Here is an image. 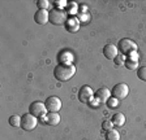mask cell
<instances>
[{
  "label": "cell",
  "instance_id": "7c38bea8",
  "mask_svg": "<svg viewBox=\"0 0 146 140\" xmlns=\"http://www.w3.org/2000/svg\"><path fill=\"white\" fill-rule=\"evenodd\" d=\"M95 97L99 100V103H107V100L111 97V91L108 88H106V87L99 88L95 92Z\"/></svg>",
  "mask_w": 146,
  "mask_h": 140
},
{
  "label": "cell",
  "instance_id": "83f0119b",
  "mask_svg": "<svg viewBox=\"0 0 146 140\" xmlns=\"http://www.w3.org/2000/svg\"><path fill=\"white\" fill-rule=\"evenodd\" d=\"M86 10H88V8H86V5H81L80 7V12H81V14H85Z\"/></svg>",
  "mask_w": 146,
  "mask_h": 140
},
{
  "label": "cell",
  "instance_id": "52a82bcc",
  "mask_svg": "<svg viewBox=\"0 0 146 140\" xmlns=\"http://www.w3.org/2000/svg\"><path fill=\"white\" fill-rule=\"evenodd\" d=\"M44 104L48 113H58L61 109V101L58 96H50Z\"/></svg>",
  "mask_w": 146,
  "mask_h": 140
},
{
  "label": "cell",
  "instance_id": "3957f363",
  "mask_svg": "<svg viewBox=\"0 0 146 140\" xmlns=\"http://www.w3.org/2000/svg\"><path fill=\"white\" fill-rule=\"evenodd\" d=\"M48 112L47 108H46V104L40 103V101H34V103L30 104V107H29V113L33 114L34 117L36 118H43L46 117V113Z\"/></svg>",
  "mask_w": 146,
  "mask_h": 140
},
{
  "label": "cell",
  "instance_id": "cb8c5ba5",
  "mask_svg": "<svg viewBox=\"0 0 146 140\" xmlns=\"http://www.w3.org/2000/svg\"><path fill=\"white\" fill-rule=\"evenodd\" d=\"M138 57H140V56H138V53H137V51H136V52L129 53L127 58H128V60H131V61H137V62H138Z\"/></svg>",
  "mask_w": 146,
  "mask_h": 140
},
{
  "label": "cell",
  "instance_id": "4316f807",
  "mask_svg": "<svg viewBox=\"0 0 146 140\" xmlns=\"http://www.w3.org/2000/svg\"><path fill=\"white\" fill-rule=\"evenodd\" d=\"M77 18H78V21H88V20H89V14H86V13H85V14H81V13H80Z\"/></svg>",
  "mask_w": 146,
  "mask_h": 140
},
{
  "label": "cell",
  "instance_id": "9a60e30c",
  "mask_svg": "<svg viewBox=\"0 0 146 140\" xmlns=\"http://www.w3.org/2000/svg\"><path fill=\"white\" fill-rule=\"evenodd\" d=\"M106 140H120V134H119L117 130H108L106 131V135H104Z\"/></svg>",
  "mask_w": 146,
  "mask_h": 140
},
{
  "label": "cell",
  "instance_id": "5bb4252c",
  "mask_svg": "<svg viewBox=\"0 0 146 140\" xmlns=\"http://www.w3.org/2000/svg\"><path fill=\"white\" fill-rule=\"evenodd\" d=\"M112 123L116 127H121L125 123V116L123 113H115L112 116Z\"/></svg>",
  "mask_w": 146,
  "mask_h": 140
},
{
  "label": "cell",
  "instance_id": "484cf974",
  "mask_svg": "<svg viewBox=\"0 0 146 140\" xmlns=\"http://www.w3.org/2000/svg\"><path fill=\"white\" fill-rule=\"evenodd\" d=\"M99 100H98V99H95V100H94V99H91V100L90 101H89V105H90V107H93V108H94V107H98V105H99Z\"/></svg>",
  "mask_w": 146,
  "mask_h": 140
},
{
  "label": "cell",
  "instance_id": "d4e9b609",
  "mask_svg": "<svg viewBox=\"0 0 146 140\" xmlns=\"http://www.w3.org/2000/svg\"><path fill=\"white\" fill-rule=\"evenodd\" d=\"M124 58H125L124 56H119V55H117V57L115 58V64H116V65H121L123 62H125Z\"/></svg>",
  "mask_w": 146,
  "mask_h": 140
},
{
  "label": "cell",
  "instance_id": "ac0fdd59",
  "mask_svg": "<svg viewBox=\"0 0 146 140\" xmlns=\"http://www.w3.org/2000/svg\"><path fill=\"white\" fill-rule=\"evenodd\" d=\"M124 64L129 70H136L137 67H138V62H137V61H131V60H128V58L125 60Z\"/></svg>",
  "mask_w": 146,
  "mask_h": 140
},
{
  "label": "cell",
  "instance_id": "2e32d148",
  "mask_svg": "<svg viewBox=\"0 0 146 140\" xmlns=\"http://www.w3.org/2000/svg\"><path fill=\"white\" fill-rule=\"evenodd\" d=\"M9 125L13 126V127H21V117L20 116L9 117Z\"/></svg>",
  "mask_w": 146,
  "mask_h": 140
},
{
  "label": "cell",
  "instance_id": "8992f818",
  "mask_svg": "<svg viewBox=\"0 0 146 140\" xmlns=\"http://www.w3.org/2000/svg\"><path fill=\"white\" fill-rule=\"evenodd\" d=\"M128 94H129V87H128L125 83H119V84H116L112 88V91H111L112 97H116L117 100L125 99L128 96Z\"/></svg>",
  "mask_w": 146,
  "mask_h": 140
},
{
  "label": "cell",
  "instance_id": "9c48e42d",
  "mask_svg": "<svg viewBox=\"0 0 146 140\" xmlns=\"http://www.w3.org/2000/svg\"><path fill=\"white\" fill-rule=\"evenodd\" d=\"M34 21L38 25H46L50 21V12H47L46 9H38L34 14Z\"/></svg>",
  "mask_w": 146,
  "mask_h": 140
},
{
  "label": "cell",
  "instance_id": "8fae6325",
  "mask_svg": "<svg viewBox=\"0 0 146 140\" xmlns=\"http://www.w3.org/2000/svg\"><path fill=\"white\" fill-rule=\"evenodd\" d=\"M65 29H67L69 33H76L80 30V21L77 17H70L68 18V21L65 22Z\"/></svg>",
  "mask_w": 146,
  "mask_h": 140
},
{
  "label": "cell",
  "instance_id": "30bf717a",
  "mask_svg": "<svg viewBox=\"0 0 146 140\" xmlns=\"http://www.w3.org/2000/svg\"><path fill=\"white\" fill-rule=\"evenodd\" d=\"M117 52H119V49L115 44H107L103 48V55L106 56V58H108V60H115V58L117 57Z\"/></svg>",
  "mask_w": 146,
  "mask_h": 140
},
{
  "label": "cell",
  "instance_id": "7a4b0ae2",
  "mask_svg": "<svg viewBox=\"0 0 146 140\" xmlns=\"http://www.w3.org/2000/svg\"><path fill=\"white\" fill-rule=\"evenodd\" d=\"M67 21H68L67 12L64 9H56V8H54V9L50 12V22H51L52 25L59 26V25H64Z\"/></svg>",
  "mask_w": 146,
  "mask_h": 140
},
{
  "label": "cell",
  "instance_id": "7402d4cb",
  "mask_svg": "<svg viewBox=\"0 0 146 140\" xmlns=\"http://www.w3.org/2000/svg\"><path fill=\"white\" fill-rule=\"evenodd\" d=\"M67 5H68V3L64 1V0L55 1V8H56V9H64V8H67Z\"/></svg>",
  "mask_w": 146,
  "mask_h": 140
},
{
  "label": "cell",
  "instance_id": "277c9868",
  "mask_svg": "<svg viewBox=\"0 0 146 140\" xmlns=\"http://www.w3.org/2000/svg\"><path fill=\"white\" fill-rule=\"evenodd\" d=\"M117 49L121 52V53H124V55L125 53L129 55L132 52L137 51V44L133 42V40L124 38V39H120V42H119V44H117Z\"/></svg>",
  "mask_w": 146,
  "mask_h": 140
},
{
  "label": "cell",
  "instance_id": "4fadbf2b",
  "mask_svg": "<svg viewBox=\"0 0 146 140\" xmlns=\"http://www.w3.org/2000/svg\"><path fill=\"white\" fill-rule=\"evenodd\" d=\"M42 121H44L50 126H56L60 122V116H59L58 113H48L46 117H43Z\"/></svg>",
  "mask_w": 146,
  "mask_h": 140
},
{
  "label": "cell",
  "instance_id": "5b68a950",
  "mask_svg": "<svg viewBox=\"0 0 146 140\" xmlns=\"http://www.w3.org/2000/svg\"><path fill=\"white\" fill-rule=\"evenodd\" d=\"M36 123H38L36 117H34L30 113L24 114V116L21 117V127H22V130H25V131L34 130V128L36 127Z\"/></svg>",
  "mask_w": 146,
  "mask_h": 140
},
{
  "label": "cell",
  "instance_id": "ba28073f",
  "mask_svg": "<svg viewBox=\"0 0 146 140\" xmlns=\"http://www.w3.org/2000/svg\"><path fill=\"white\" fill-rule=\"evenodd\" d=\"M93 96H94V91L91 90V87H89V86H84V87L80 88L78 100L81 101V103H89V101L93 99Z\"/></svg>",
  "mask_w": 146,
  "mask_h": 140
},
{
  "label": "cell",
  "instance_id": "44dd1931",
  "mask_svg": "<svg viewBox=\"0 0 146 140\" xmlns=\"http://www.w3.org/2000/svg\"><path fill=\"white\" fill-rule=\"evenodd\" d=\"M36 5H38V8H39V9H46V10H47L50 3L47 1V0H38V1H36Z\"/></svg>",
  "mask_w": 146,
  "mask_h": 140
},
{
  "label": "cell",
  "instance_id": "6da1fadb",
  "mask_svg": "<svg viewBox=\"0 0 146 140\" xmlns=\"http://www.w3.org/2000/svg\"><path fill=\"white\" fill-rule=\"evenodd\" d=\"M76 74V67L72 64H60L55 67L54 75L60 82H67Z\"/></svg>",
  "mask_w": 146,
  "mask_h": 140
},
{
  "label": "cell",
  "instance_id": "d6986e66",
  "mask_svg": "<svg viewBox=\"0 0 146 140\" xmlns=\"http://www.w3.org/2000/svg\"><path fill=\"white\" fill-rule=\"evenodd\" d=\"M106 104H107V107H108L110 109H113V108H116L119 105V100L116 97H110Z\"/></svg>",
  "mask_w": 146,
  "mask_h": 140
},
{
  "label": "cell",
  "instance_id": "e0dca14e",
  "mask_svg": "<svg viewBox=\"0 0 146 140\" xmlns=\"http://www.w3.org/2000/svg\"><path fill=\"white\" fill-rule=\"evenodd\" d=\"M137 77H138L141 80L146 82V66L138 67V70H137Z\"/></svg>",
  "mask_w": 146,
  "mask_h": 140
},
{
  "label": "cell",
  "instance_id": "603a6c76",
  "mask_svg": "<svg viewBox=\"0 0 146 140\" xmlns=\"http://www.w3.org/2000/svg\"><path fill=\"white\" fill-rule=\"evenodd\" d=\"M112 127H113V123H112V121H104L103 123H102V128L103 130H112Z\"/></svg>",
  "mask_w": 146,
  "mask_h": 140
},
{
  "label": "cell",
  "instance_id": "ffe728a7",
  "mask_svg": "<svg viewBox=\"0 0 146 140\" xmlns=\"http://www.w3.org/2000/svg\"><path fill=\"white\" fill-rule=\"evenodd\" d=\"M65 9H67L65 10L67 13H69V14H74L76 10H77V4L76 3H68V5H67Z\"/></svg>",
  "mask_w": 146,
  "mask_h": 140
}]
</instances>
